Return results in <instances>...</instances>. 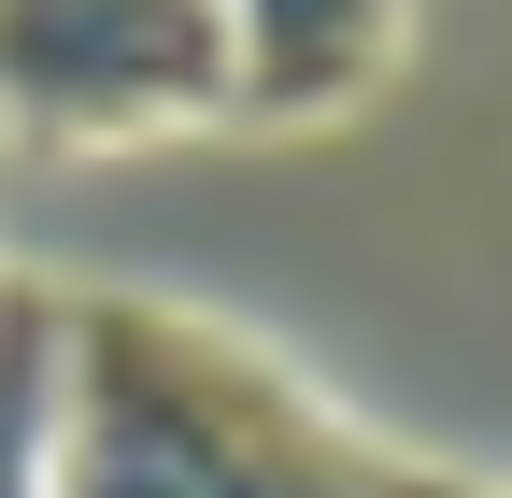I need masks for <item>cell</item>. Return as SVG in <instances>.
Returning <instances> with one entry per match:
<instances>
[{"label": "cell", "instance_id": "cell-1", "mask_svg": "<svg viewBox=\"0 0 512 498\" xmlns=\"http://www.w3.org/2000/svg\"><path fill=\"white\" fill-rule=\"evenodd\" d=\"M384 442L185 299H72L57 498H384Z\"/></svg>", "mask_w": 512, "mask_h": 498}, {"label": "cell", "instance_id": "cell-2", "mask_svg": "<svg viewBox=\"0 0 512 498\" xmlns=\"http://www.w3.org/2000/svg\"><path fill=\"white\" fill-rule=\"evenodd\" d=\"M228 114L214 0H0V129L29 143H157Z\"/></svg>", "mask_w": 512, "mask_h": 498}, {"label": "cell", "instance_id": "cell-3", "mask_svg": "<svg viewBox=\"0 0 512 498\" xmlns=\"http://www.w3.org/2000/svg\"><path fill=\"white\" fill-rule=\"evenodd\" d=\"M399 72V15L356 0H242L228 15V129H328Z\"/></svg>", "mask_w": 512, "mask_h": 498}, {"label": "cell", "instance_id": "cell-4", "mask_svg": "<svg viewBox=\"0 0 512 498\" xmlns=\"http://www.w3.org/2000/svg\"><path fill=\"white\" fill-rule=\"evenodd\" d=\"M57 385H72V299L0 271V498H57Z\"/></svg>", "mask_w": 512, "mask_h": 498}, {"label": "cell", "instance_id": "cell-5", "mask_svg": "<svg viewBox=\"0 0 512 498\" xmlns=\"http://www.w3.org/2000/svg\"><path fill=\"white\" fill-rule=\"evenodd\" d=\"M384 498H470V484H441V470H384Z\"/></svg>", "mask_w": 512, "mask_h": 498}]
</instances>
